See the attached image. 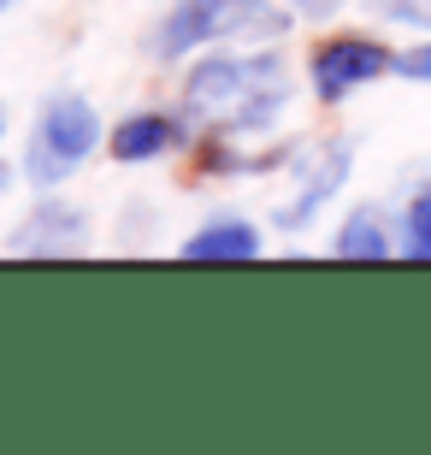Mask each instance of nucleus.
<instances>
[{
  "instance_id": "obj_1",
  "label": "nucleus",
  "mask_w": 431,
  "mask_h": 455,
  "mask_svg": "<svg viewBox=\"0 0 431 455\" xmlns=\"http://www.w3.org/2000/svg\"><path fill=\"white\" fill-rule=\"evenodd\" d=\"M290 101L278 53H207L183 77V113L213 131H266Z\"/></svg>"
},
{
  "instance_id": "obj_2",
  "label": "nucleus",
  "mask_w": 431,
  "mask_h": 455,
  "mask_svg": "<svg viewBox=\"0 0 431 455\" xmlns=\"http://www.w3.org/2000/svg\"><path fill=\"white\" fill-rule=\"evenodd\" d=\"M283 30H290V12L278 0H178L160 18L154 53L183 60V53L213 48V42H272Z\"/></svg>"
},
{
  "instance_id": "obj_3",
  "label": "nucleus",
  "mask_w": 431,
  "mask_h": 455,
  "mask_svg": "<svg viewBox=\"0 0 431 455\" xmlns=\"http://www.w3.org/2000/svg\"><path fill=\"white\" fill-rule=\"evenodd\" d=\"M95 142H100L95 107H89L84 95H71V89H66V95H53V101L42 107V118H36L30 154H24L30 184H66L71 172L95 154Z\"/></svg>"
},
{
  "instance_id": "obj_4",
  "label": "nucleus",
  "mask_w": 431,
  "mask_h": 455,
  "mask_svg": "<svg viewBox=\"0 0 431 455\" xmlns=\"http://www.w3.org/2000/svg\"><path fill=\"white\" fill-rule=\"evenodd\" d=\"M307 77H314V95L325 107L348 101L355 89L379 84V77H396V53L372 42V36H325L314 53H307Z\"/></svg>"
},
{
  "instance_id": "obj_5",
  "label": "nucleus",
  "mask_w": 431,
  "mask_h": 455,
  "mask_svg": "<svg viewBox=\"0 0 431 455\" xmlns=\"http://www.w3.org/2000/svg\"><path fill=\"white\" fill-rule=\"evenodd\" d=\"M84 249H89V220H84V207H71V202H42L12 236V254H42V260L84 254Z\"/></svg>"
},
{
  "instance_id": "obj_6",
  "label": "nucleus",
  "mask_w": 431,
  "mask_h": 455,
  "mask_svg": "<svg viewBox=\"0 0 431 455\" xmlns=\"http://www.w3.org/2000/svg\"><path fill=\"white\" fill-rule=\"evenodd\" d=\"M348 166H355V142H343V136H337V142H325V148L314 154V166L301 172V189H296V202L283 207L278 213V225H290V231H296V225H307L319 213V207L331 202L337 189L348 184Z\"/></svg>"
},
{
  "instance_id": "obj_7",
  "label": "nucleus",
  "mask_w": 431,
  "mask_h": 455,
  "mask_svg": "<svg viewBox=\"0 0 431 455\" xmlns=\"http://www.w3.org/2000/svg\"><path fill=\"white\" fill-rule=\"evenodd\" d=\"M178 142H183V124H172L166 113H131V118H118L113 136H107L113 160H124V166H136V160H160V154L178 148Z\"/></svg>"
},
{
  "instance_id": "obj_8",
  "label": "nucleus",
  "mask_w": 431,
  "mask_h": 455,
  "mask_svg": "<svg viewBox=\"0 0 431 455\" xmlns=\"http://www.w3.org/2000/svg\"><path fill=\"white\" fill-rule=\"evenodd\" d=\"M254 254H260V231L236 213L207 220L196 236H183V260H254Z\"/></svg>"
},
{
  "instance_id": "obj_9",
  "label": "nucleus",
  "mask_w": 431,
  "mask_h": 455,
  "mask_svg": "<svg viewBox=\"0 0 431 455\" xmlns=\"http://www.w3.org/2000/svg\"><path fill=\"white\" fill-rule=\"evenodd\" d=\"M331 254L337 260H390L396 254V243H390V231H384V220L372 213V207H355L343 220V231H337V243H331Z\"/></svg>"
},
{
  "instance_id": "obj_10",
  "label": "nucleus",
  "mask_w": 431,
  "mask_h": 455,
  "mask_svg": "<svg viewBox=\"0 0 431 455\" xmlns=\"http://www.w3.org/2000/svg\"><path fill=\"white\" fill-rule=\"evenodd\" d=\"M402 254L431 267V184H419L408 196V220H402Z\"/></svg>"
},
{
  "instance_id": "obj_11",
  "label": "nucleus",
  "mask_w": 431,
  "mask_h": 455,
  "mask_svg": "<svg viewBox=\"0 0 431 455\" xmlns=\"http://www.w3.org/2000/svg\"><path fill=\"white\" fill-rule=\"evenodd\" d=\"M379 12L408 30H431V0H379Z\"/></svg>"
},
{
  "instance_id": "obj_12",
  "label": "nucleus",
  "mask_w": 431,
  "mask_h": 455,
  "mask_svg": "<svg viewBox=\"0 0 431 455\" xmlns=\"http://www.w3.org/2000/svg\"><path fill=\"white\" fill-rule=\"evenodd\" d=\"M396 77H402V84H431V42L396 53Z\"/></svg>"
},
{
  "instance_id": "obj_13",
  "label": "nucleus",
  "mask_w": 431,
  "mask_h": 455,
  "mask_svg": "<svg viewBox=\"0 0 431 455\" xmlns=\"http://www.w3.org/2000/svg\"><path fill=\"white\" fill-rule=\"evenodd\" d=\"M6 6H18V0H0V12H6Z\"/></svg>"
}]
</instances>
